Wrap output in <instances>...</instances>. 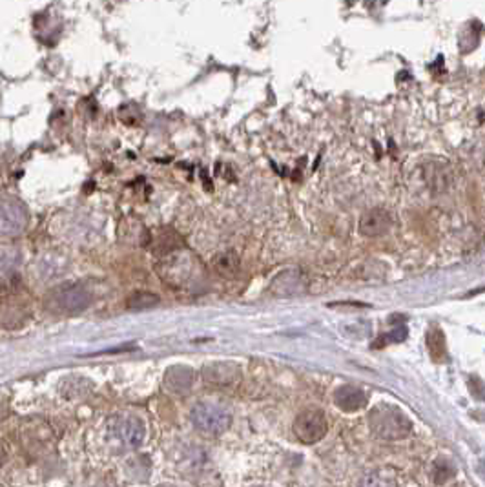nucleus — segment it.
Returning a JSON list of instances; mask_svg holds the SVG:
<instances>
[{"label":"nucleus","mask_w":485,"mask_h":487,"mask_svg":"<svg viewBox=\"0 0 485 487\" xmlns=\"http://www.w3.org/2000/svg\"><path fill=\"white\" fill-rule=\"evenodd\" d=\"M50 301L55 309L62 310V312L77 314V312L88 309V305L92 303V294L84 285L64 283L51 292Z\"/></svg>","instance_id":"obj_4"},{"label":"nucleus","mask_w":485,"mask_h":487,"mask_svg":"<svg viewBox=\"0 0 485 487\" xmlns=\"http://www.w3.org/2000/svg\"><path fill=\"white\" fill-rule=\"evenodd\" d=\"M405 338H407V327H404V325H399V327H396V329L393 330V332H388L387 336H383L382 340L378 341H394V343H398V341H404Z\"/></svg>","instance_id":"obj_16"},{"label":"nucleus","mask_w":485,"mask_h":487,"mask_svg":"<svg viewBox=\"0 0 485 487\" xmlns=\"http://www.w3.org/2000/svg\"><path fill=\"white\" fill-rule=\"evenodd\" d=\"M357 487H396V484L390 480L388 477H383V475H378V472H373V475H367L365 478H362V482Z\"/></svg>","instance_id":"obj_14"},{"label":"nucleus","mask_w":485,"mask_h":487,"mask_svg":"<svg viewBox=\"0 0 485 487\" xmlns=\"http://www.w3.org/2000/svg\"><path fill=\"white\" fill-rule=\"evenodd\" d=\"M215 267H217V270L235 269L237 267V259H235L234 254H223L221 258L215 259Z\"/></svg>","instance_id":"obj_15"},{"label":"nucleus","mask_w":485,"mask_h":487,"mask_svg":"<svg viewBox=\"0 0 485 487\" xmlns=\"http://www.w3.org/2000/svg\"><path fill=\"white\" fill-rule=\"evenodd\" d=\"M110 432L124 447L135 449L143 443L144 437H146V427H144L143 420L135 417H115L110 423Z\"/></svg>","instance_id":"obj_6"},{"label":"nucleus","mask_w":485,"mask_h":487,"mask_svg":"<svg viewBox=\"0 0 485 487\" xmlns=\"http://www.w3.org/2000/svg\"><path fill=\"white\" fill-rule=\"evenodd\" d=\"M203 378L210 385L230 387L239 381L241 372L239 367L234 363H212L203 369Z\"/></svg>","instance_id":"obj_8"},{"label":"nucleus","mask_w":485,"mask_h":487,"mask_svg":"<svg viewBox=\"0 0 485 487\" xmlns=\"http://www.w3.org/2000/svg\"><path fill=\"white\" fill-rule=\"evenodd\" d=\"M192 423L199 432L210 435V437H219L228 431L232 423V414L228 409L210 403V401H201L192 409Z\"/></svg>","instance_id":"obj_3"},{"label":"nucleus","mask_w":485,"mask_h":487,"mask_svg":"<svg viewBox=\"0 0 485 487\" xmlns=\"http://www.w3.org/2000/svg\"><path fill=\"white\" fill-rule=\"evenodd\" d=\"M334 403H336L342 411L356 412L367 405V394H365L359 387L342 385L337 387L336 392H334Z\"/></svg>","instance_id":"obj_10"},{"label":"nucleus","mask_w":485,"mask_h":487,"mask_svg":"<svg viewBox=\"0 0 485 487\" xmlns=\"http://www.w3.org/2000/svg\"><path fill=\"white\" fill-rule=\"evenodd\" d=\"M327 420L325 414L319 409H306L301 411L294 420V435L299 438V441L312 446L325 438L327 435Z\"/></svg>","instance_id":"obj_5"},{"label":"nucleus","mask_w":485,"mask_h":487,"mask_svg":"<svg viewBox=\"0 0 485 487\" xmlns=\"http://www.w3.org/2000/svg\"><path fill=\"white\" fill-rule=\"evenodd\" d=\"M427 347H429V352L436 361L445 360L447 356V349H445V336L444 332L439 329H430L429 334H427Z\"/></svg>","instance_id":"obj_12"},{"label":"nucleus","mask_w":485,"mask_h":487,"mask_svg":"<svg viewBox=\"0 0 485 487\" xmlns=\"http://www.w3.org/2000/svg\"><path fill=\"white\" fill-rule=\"evenodd\" d=\"M166 383L170 389L174 391H184L192 387V369H184V367H174L170 369L166 374Z\"/></svg>","instance_id":"obj_11"},{"label":"nucleus","mask_w":485,"mask_h":487,"mask_svg":"<svg viewBox=\"0 0 485 487\" xmlns=\"http://www.w3.org/2000/svg\"><path fill=\"white\" fill-rule=\"evenodd\" d=\"M368 426H370L374 435L383 438V440L405 438L413 429L410 421L407 420L404 412L388 405L376 407L368 417Z\"/></svg>","instance_id":"obj_2"},{"label":"nucleus","mask_w":485,"mask_h":487,"mask_svg":"<svg viewBox=\"0 0 485 487\" xmlns=\"http://www.w3.org/2000/svg\"><path fill=\"white\" fill-rule=\"evenodd\" d=\"M159 303V298L152 292H135L128 298V309L144 310L150 307H155Z\"/></svg>","instance_id":"obj_13"},{"label":"nucleus","mask_w":485,"mask_h":487,"mask_svg":"<svg viewBox=\"0 0 485 487\" xmlns=\"http://www.w3.org/2000/svg\"><path fill=\"white\" fill-rule=\"evenodd\" d=\"M28 225V213L24 207L17 201H4L2 204V233L4 236H17L26 229Z\"/></svg>","instance_id":"obj_7"},{"label":"nucleus","mask_w":485,"mask_h":487,"mask_svg":"<svg viewBox=\"0 0 485 487\" xmlns=\"http://www.w3.org/2000/svg\"><path fill=\"white\" fill-rule=\"evenodd\" d=\"M159 276H163L170 285L179 289H190L192 285L201 283L203 270L192 252L177 250L159 263Z\"/></svg>","instance_id":"obj_1"},{"label":"nucleus","mask_w":485,"mask_h":487,"mask_svg":"<svg viewBox=\"0 0 485 487\" xmlns=\"http://www.w3.org/2000/svg\"><path fill=\"white\" fill-rule=\"evenodd\" d=\"M393 225V219L388 216L387 210L382 209H374L368 210L359 219V232L367 238H376V236H382V233L387 232Z\"/></svg>","instance_id":"obj_9"}]
</instances>
